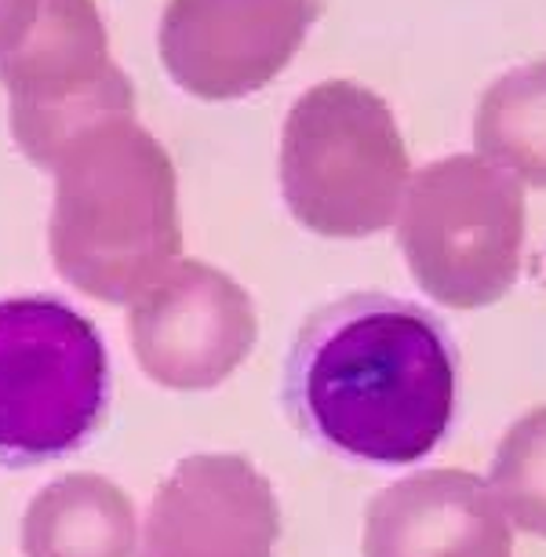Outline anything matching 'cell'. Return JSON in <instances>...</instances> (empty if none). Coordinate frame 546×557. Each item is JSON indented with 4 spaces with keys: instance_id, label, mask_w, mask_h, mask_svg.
<instances>
[{
    "instance_id": "1",
    "label": "cell",
    "mask_w": 546,
    "mask_h": 557,
    "mask_svg": "<svg viewBox=\"0 0 546 557\" xmlns=\"http://www.w3.org/2000/svg\"><path fill=\"white\" fill-rule=\"evenodd\" d=\"M288 412L302 434L357 462H415L456 412V346L415 302L335 299L296 335L285 372Z\"/></svg>"
},
{
    "instance_id": "2",
    "label": "cell",
    "mask_w": 546,
    "mask_h": 557,
    "mask_svg": "<svg viewBox=\"0 0 546 557\" xmlns=\"http://www.w3.org/2000/svg\"><path fill=\"white\" fill-rule=\"evenodd\" d=\"M55 172L51 262L102 302H135L183 248L175 164L132 117L88 128Z\"/></svg>"
},
{
    "instance_id": "3",
    "label": "cell",
    "mask_w": 546,
    "mask_h": 557,
    "mask_svg": "<svg viewBox=\"0 0 546 557\" xmlns=\"http://www.w3.org/2000/svg\"><path fill=\"white\" fill-rule=\"evenodd\" d=\"M281 190L321 237H369L394 223L408 190V150L390 107L350 81L310 88L285 121Z\"/></svg>"
},
{
    "instance_id": "4",
    "label": "cell",
    "mask_w": 546,
    "mask_h": 557,
    "mask_svg": "<svg viewBox=\"0 0 546 557\" xmlns=\"http://www.w3.org/2000/svg\"><path fill=\"white\" fill-rule=\"evenodd\" d=\"M110 405L99 329L51 296L0 302V462L37 467L77 451Z\"/></svg>"
},
{
    "instance_id": "5",
    "label": "cell",
    "mask_w": 546,
    "mask_h": 557,
    "mask_svg": "<svg viewBox=\"0 0 546 557\" xmlns=\"http://www.w3.org/2000/svg\"><path fill=\"white\" fill-rule=\"evenodd\" d=\"M397 245L430 299L456 310L488 307L521 273V183L467 153L426 164L405 190Z\"/></svg>"
},
{
    "instance_id": "6",
    "label": "cell",
    "mask_w": 546,
    "mask_h": 557,
    "mask_svg": "<svg viewBox=\"0 0 546 557\" xmlns=\"http://www.w3.org/2000/svg\"><path fill=\"white\" fill-rule=\"evenodd\" d=\"M0 84L18 150L48 172L88 128L135 110L96 0H40L29 34L0 59Z\"/></svg>"
},
{
    "instance_id": "7",
    "label": "cell",
    "mask_w": 546,
    "mask_h": 557,
    "mask_svg": "<svg viewBox=\"0 0 546 557\" xmlns=\"http://www.w3.org/2000/svg\"><path fill=\"white\" fill-rule=\"evenodd\" d=\"M128 332L153 383L167 391H212L245 364L259 321L234 277L183 259L132 302Z\"/></svg>"
},
{
    "instance_id": "8",
    "label": "cell",
    "mask_w": 546,
    "mask_h": 557,
    "mask_svg": "<svg viewBox=\"0 0 546 557\" xmlns=\"http://www.w3.org/2000/svg\"><path fill=\"white\" fill-rule=\"evenodd\" d=\"M321 0H167L161 59L183 91L245 99L296 59Z\"/></svg>"
},
{
    "instance_id": "9",
    "label": "cell",
    "mask_w": 546,
    "mask_h": 557,
    "mask_svg": "<svg viewBox=\"0 0 546 557\" xmlns=\"http://www.w3.org/2000/svg\"><path fill=\"white\" fill-rule=\"evenodd\" d=\"M281 507L245 456H190L161 481L139 557H273Z\"/></svg>"
},
{
    "instance_id": "10",
    "label": "cell",
    "mask_w": 546,
    "mask_h": 557,
    "mask_svg": "<svg viewBox=\"0 0 546 557\" xmlns=\"http://www.w3.org/2000/svg\"><path fill=\"white\" fill-rule=\"evenodd\" d=\"M364 557H510L507 513L477 474L426 470L369 503Z\"/></svg>"
},
{
    "instance_id": "11",
    "label": "cell",
    "mask_w": 546,
    "mask_h": 557,
    "mask_svg": "<svg viewBox=\"0 0 546 557\" xmlns=\"http://www.w3.org/2000/svg\"><path fill=\"white\" fill-rule=\"evenodd\" d=\"M132 499L99 474H66L37 492L23 518L26 557H132Z\"/></svg>"
},
{
    "instance_id": "12",
    "label": "cell",
    "mask_w": 546,
    "mask_h": 557,
    "mask_svg": "<svg viewBox=\"0 0 546 557\" xmlns=\"http://www.w3.org/2000/svg\"><path fill=\"white\" fill-rule=\"evenodd\" d=\"M474 143L481 161L546 186V59L502 73L481 96Z\"/></svg>"
},
{
    "instance_id": "13",
    "label": "cell",
    "mask_w": 546,
    "mask_h": 557,
    "mask_svg": "<svg viewBox=\"0 0 546 557\" xmlns=\"http://www.w3.org/2000/svg\"><path fill=\"white\" fill-rule=\"evenodd\" d=\"M488 485L521 532L546 540V405L507 430Z\"/></svg>"
},
{
    "instance_id": "14",
    "label": "cell",
    "mask_w": 546,
    "mask_h": 557,
    "mask_svg": "<svg viewBox=\"0 0 546 557\" xmlns=\"http://www.w3.org/2000/svg\"><path fill=\"white\" fill-rule=\"evenodd\" d=\"M40 0H0V59L29 34Z\"/></svg>"
}]
</instances>
